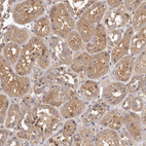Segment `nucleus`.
I'll return each mask as SVG.
<instances>
[{
	"mask_svg": "<svg viewBox=\"0 0 146 146\" xmlns=\"http://www.w3.org/2000/svg\"><path fill=\"white\" fill-rule=\"evenodd\" d=\"M0 86L1 93L7 95L11 99H20L28 94L32 86L30 76L17 74L9 63L0 57Z\"/></svg>",
	"mask_w": 146,
	"mask_h": 146,
	"instance_id": "obj_1",
	"label": "nucleus"
},
{
	"mask_svg": "<svg viewBox=\"0 0 146 146\" xmlns=\"http://www.w3.org/2000/svg\"><path fill=\"white\" fill-rule=\"evenodd\" d=\"M32 121L42 130L43 138L48 139L59 130L62 125L60 111L58 108L43 104L34 106L31 110Z\"/></svg>",
	"mask_w": 146,
	"mask_h": 146,
	"instance_id": "obj_2",
	"label": "nucleus"
},
{
	"mask_svg": "<svg viewBox=\"0 0 146 146\" xmlns=\"http://www.w3.org/2000/svg\"><path fill=\"white\" fill-rule=\"evenodd\" d=\"M47 16L52 25V34L61 39L65 40L69 33L75 30L76 20L64 2H58L50 6Z\"/></svg>",
	"mask_w": 146,
	"mask_h": 146,
	"instance_id": "obj_3",
	"label": "nucleus"
},
{
	"mask_svg": "<svg viewBox=\"0 0 146 146\" xmlns=\"http://www.w3.org/2000/svg\"><path fill=\"white\" fill-rule=\"evenodd\" d=\"M45 3L40 0L20 1L13 6L11 19L15 25L24 27L33 24L45 15Z\"/></svg>",
	"mask_w": 146,
	"mask_h": 146,
	"instance_id": "obj_4",
	"label": "nucleus"
},
{
	"mask_svg": "<svg viewBox=\"0 0 146 146\" xmlns=\"http://www.w3.org/2000/svg\"><path fill=\"white\" fill-rule=\"evenodd\" d=\"M22 52L34 63V65L42 70H46L50 67L52 61L50 48L44 39L33 35L23 46Z\"/></svg>",
	"mask_w": 146,
	"mask_h": 146,
	"instance_id": "obj_5",
	"label": "nucleus"
},
{
	"mask_svg": "<svg viewBox=\"0 0 146 146\" xmlns=\"http://www.w3.org/2000/svg\"><path fill=\"white\" fill-rule=\"evenodd\" d=\"M111 60H110V50L98 52L92 56L90 66L86 73L88 79L99 80L109 73Z\"/></svg>",
	"mask_w": 146,
	"mask_h": 146,
	"instance_id": "obj_6",
	"label": "nucleus"
},
{
	"mask_svg": "<svg viewBox=\"0 0 146 146\" xmlns=\"http://www.w3.org/2000/svg\"><path fill=\"white\" fill-rule=\"evenodd\" d=\"M127 96H128V91L125 84H123L120 81H109L103 88H101L100 98L110 107L119 105Z\"/></svg>",
	"mask_w": 146,
	"mask_h": 146,
	"instance_id": "obj_7",
	"label": "nucleus"
},
{
	"mask_svg": "<svg viewBox=\"0 0 146 146\" xmlns=\"http://www.w3.org/2000/svg\"><path fill=\"white\" fill-rule=\"evenodd\" d=\"M74 92L65 86H55L50 88L43 95L41 102L43 104L50 105L55 108H60L68 99L73 96Z\"/></svg>",
	"mask_w": 146,
	"mask_h": 146,
	"instance_id": "obj_8",
	"label": "nucleus"
},
{
	"mask_svg": "<svg viewBox=\"0 0 146 146\" xmlns=\"http://www.w3.org/2000/svg\"><path fill=\"white\" fill-rule=\"evenodd\" d=\"M86 108V102H84L78 95H73L59 108V111L63 119H70L82 116Z\"/></svg>",
	"mask_w": 146,
	"mask_h": 146,
	"instance_id": "obj_9",
	"label": "nucleus"
},
{
	"mask_svg": "<svg viewBox=\"0 0 146 146\" xmlns=\"http://www.w3.org/2000/svg\"><path fill=\"white\" fill-rule=\"evenodd\" d=\"M131 23V16L125 13L123 9V3L117 9L107 11L105 15L102 24L104 25L106 30H113V29H123L125 26L129 27Z\"/></svg>",
	"mask_w": 146,
	"mask_h": 146,
	"instance_id": "obj_10",
	"label": "nucleus"
},
{
	"mask_svg": "<svg viewBox=\"0 0 146 146\" xmlns=\"http://www.w3.org/2000/svg\"><path fill=\"white\" fill-rule=\"evenodd\" d=\"M123 128L128 131V133L137 144H140L142 141H144L145 128L141 123L139 113L133 111L125 112L123 117Z\"/></svg>",
	"mask_w": 146,
	"mask_h": 146,
	"instance_id": "obj_11",
	"label": "nucleus"
},
{
	"mask_svg": "<svg viewBox=\"0 0 146 146\" xmlns=\"http://www.w3.org/2000/svg\"><path fill=\"white\" fill-rule=\"evenodd\" d=\"M135 57L131 55L125 56L114 64L112 69V76L115 80L127 84L133 76V67Z\"/></svg>",
	"mask_w": 146,
	"mask_h": 146,
	"instance_id": "obj_12",
	"label": "nucleus"
},
{
	"mask_svg": "<svg viewBox=\"0 0 146 146\" xmlns=\"http://www.w3.org/2000/svg\"><path fill=\"white\" fill-rule=\"evenodd\" d=\"M107 50V30L103 24H98L95 27L94 35L86 44V50L90 55H95L98 52H104Z\"/></svg>",
	"mask_w": 146,
	"mask_h": 146,
	"instance_id": "obj_13",
	"label": "nucleus"
},
{
	"mask_svg": "<svg viewBox=\"0 0 146 146\" xmlns=\"http://www.w3.org/2000/svg\"><path fill=\"white\" fill-rule=\"evenodd\" d=\"M134 30L131 27H127L125 31H123V37L120 41L114 47H112L110 50V60H111V64H115L119 59H121L125 56L130 55V42L132 37L134 35Z\"/></svg>",
	"mask_w": 146,
	"mask_h": 146,
	"instance_id": "obj_14",
	"label": "nucleus"
},
{
	"mask_svg": "<svg viewBox=\"0 0 146 146\" xmlns=\"http://www.w3.org/2000/svg\"><path fill=\"white\" fill-rule=\"evenodd\" d=\"M3 37L5 38L6 43L7 42H13V43H17L21 46H24L32 37V35L26 28L11 24L4 29Z\"/></svg>",
	"mask_w": 146,
	"mask_h": 146,
	"instance_id": "obj_15",
	"label": "nucleus"
},
{
	"mask_svg": "<svg viewBox=\"0 0 146 146\" xmlns=\"http://www.w3.org/2000/svg\"><path fill=\"white\" fill-rule=\"evenodd\" d=\"M125 111L117 108L108 109L101 119L98 121V125L102 128L111 129L114 131H119L123 127V117H125Z\"/></svg>",
	"mask_w": 146,
	"mask_h": 146,
	"instance_id": "obj_16",
	"label": "nucleus"
},
{
	"mask_svg": "<svg viewBox=\"0 0 146 146\" xmlns=\"http://www.w3.org/2000/svg\"><path fill=\"white\" fill-rule=\"evenodd\" d=\"M77 94L86 103H92L101 96V86L97 80L86 79L78 86Z\"/></svg>",
	"mask_w": 146,
	"mask_h": 146,
	"instance_id": "obj_17",
	"label": "nucleus"
},
{
	"mask_svg": "<svg viewBox=\"0 0 146 146\" xmlns=\"http://www.w3.org/2000/svg\"><path fill=\"white\" fill-rule=\"evenodd\" d=\"M109 108L110 106H108L101 98H99L96 101L92 102V104L86 108V110L82 114L84 115L82 118L86 123H98V121L101 119V117L106 113V111Z\"/></svg>",
	"mask_w": 146,
	"mask_h": 146,
	"instance_id": "obj_18",
	"label": "nucleus"
},
{
	"mask_svg": "<svg viewBox=\"0 0 146 146\" xmlns=\"http://www.w3.org/2000/svg\"><path fill=\"white\" fill-rule=\"evenodd\" d=\"M107 5L105 1H95L91 6H90L84 13L82 18H84L86 21H89L93 25H98L101 24L105 15L107 13Z\"/></svg>",
	"mask_w": 146,
	"mask_h": 146,
	"instance_id": "obj_19",
	"label": "nucleus"
},
{
	"mask_svg": "<svg viewBox=\"0 0 146 146\" xmlns=\"http://www.w3.org/2000/svg\"><path fill=\"white\" fill-rule=\"evenodd\" d=\"M95 146H120L117 131L103 128L97 132L94 139Z\"/></svg>",
	"mask_w": 146,
	"mask_h": 146,
	"instance_id": "obj_20",
	"label": "nucleus"
},
{
	"mask_svg": "<svg viewBox=\"0 0 146 146\" xmlns=\"http://www.w3.org/2000/svg\"><path fill=\"white\" fill-rule=\"evenodd\" d=\"M96 132L91 125H84L77 129L76 133L72 137V145L91 146L94 145V139Z\"/></svg>",
	"mask_w": 146,
	"mask_h": 146,
	"instance_id": "obj_21",
	"label": "nucleus"
},
{
	"mask_svg": "<svg viewBox=\"0 0 146 146\" xmlns=\"http://www.w3.org/2000/svg\"><path fill=\"white\" fill-rule=\"evenodd\" d=\"M92 60V55L86 50L76 52L73 56L72 62L70 64V69L75 74H86Z\"/></svg>",
	"mask_w": 146,
	"mask_h": 146,
	"instance_id": "obj_22",
	"label": "nucleus"
},
{
	"mask_svg": "<svg viewBox=\"0 0 146 146\" xmlns=\"http://www.w3.org/2000/svg\"><path fill=\"white\" fill-rule=\"evenodd\" d=\"M32 33L34 36L39 37V38H47L50 36L52 33V25H50V19L47 15H44L43 17L39 18L37 21H35L32 25Z\"/></svg>",
	"mask_w": 146,
	"mask_h": 146,
	"instance_id": "obj_23",
	"label": "nucleus"
},
{
	"mask_svg": "<svg viewBox=\"0 0 146 146\" xmlns=\"http://www.w3.org/2000/svg\"><path fill=\"white\" fill-rule=\"evenodd\" d=\"M146 50V27L135 32L130 42V55L137 57Z\"/></svg>",
	"mask_w": 146,
	"mask_h": 146,
	"instance_id": "obj_24",
	"label": "nucleus"
},
{
	"mask_svg": "<svg viewBox=\"0 0 146 146\" xmlns=\"http://www.w3.org/2000/svg\"><path fill=\"white\" fill-rule=\"evenodd\" d=\"M22 50H23V46H21V45L13 43V42H7L3 45L1 56L4 57V59L9 63V65L11 67L15 68L19 59L21 57Z\"/></svg>",
	"mask_w": 146,
	"mask_h": 146,
	"instance_id": "obj_25",
	"label": "nucleus"
},
{
	"mask_svg": "<svg viewBox=\"0 0 146 146\" xmlns=\"http://www.w3.org/2000/svg\"><path fill=\"white\" fill-rule=\"evenodd\" d=\"M22 117V112H21V107L20 105L13 102L9 106V109L7 111V115H6L5 118V123L3 128H6L8 130H15V129L18 128L19 123H20V120Z\"/></svg>",
	"mask_w": 146,
	"mask_h": 146,
	"instance_id": "obj_26",
	"label": "nucleus"
},
{
	"mask_svg": "<svg viewBox=\"0 0 146 146\" xmlns=\"http://www.w3.org/2000/svg\"><path fill=\"white\" fill-rule=\"evenodd\" d=\"M131 27L134 32H138L146 27V2L144 0L131 18Z\"/></svg>",
	"mask_w": 146,
	"mask_h": 146,
	"instance_id": "obj_27",
	"label": "nucleus"
},
{
	"mask_svg": "<svg viewBox=\"0 0 146 146\" xmlns=\"http://www.w3.org/2000/svg\"><path fill=\"white\" fill-rule=\"evenodd\" d=\"M95 27H96L95 25L91 24L89 21H86V19L82 18V17L77 19L75 30L78 32V34L81 37V39L84 40V42L86 44L92 39V37L94 35Z\"/></svg>",
	"mask_w": 146,
	"mask_h": 146,
	"instance_id": "obj_28",
	"label": "nucleus"
},
{
	"mask_svg": "<svg viewBox=\"0 0 146 146\" xmlns=\"http://www.w3.org/2000/svg\"><path fill=\"white\" fill-rule=\"evenodd\" d=\"M34 63L32 62L26 55H24L23 52L21 54V57L19 59L18 63L16 64L13 70L17 74L21 76H30L34 70Z\"/></svg>",
	"mask_w": 146,
	"mask_h": 146,
	"instance_id": "obj_29",
	"label": "nucleus"
},
{
	"mask_svg": "<svg viewBox=\"0 0 146 146\" xmlns=\"http://www.w3.org/2000/svg\"><path fill=\"white\" fill-rule=\"evenodd\" d=\"M65 42L67 46L69 47V50L73 54L84 52V48H86V43L84 42V40L81 39L80 35H79L78 32L76 31V30L69 33V35L66 37Z\"/></svg>",
	"mask_w": 146,
	"mask_h": 146,
	"instance_id": "obj_30",
	"label": "nucleus"
},
{
	"mask_svg": "<svg viewBox=\"0 0 146 146\" xmlns=\"http://www.w3.org/2000/svg\"><path fill=\"white\" fill-rule=\"evenodd\" d=\"M95 1H66L65 5L67 6L68 11L73 16L78 17V19L82 16V13L94 3Z\"/></svg>",
	"mask_w": 146,
	"mask_h": 146,
	"instance_id": "obj_31",
	"label": "nucleus"
},
{
	"mask_svg": "<svg viewBox=\"0 0 146 146\" xmlns=\"http://www.w3.org/2000/svg\"><path fill=\"white\" fill-rule=\"evenodd\" d=\"M145 84V75H133L125 84L128 94L134 95L140 93L142 86Z\"/></svg>",
	"mask_w": 146,
	"mask_h": 146,
	"instance_id": "obj_32",
	"label": "nucleus"
},
{
	"mask_svg": "<svg viewBox=\"0 0 146 146\" xmlns=\"http://www.w3.org/2000/svg\"><path fill=\"white\" fill-rule=\"evenodd\" d=\"M146 73V54L145 50L135 57L133 67V75H145Z\"/></svg>",
	"mask_w": 146,
	"mask_h": 146,
	"instance_id": "obj_33",
	"label": "nucleus"
},
{
	"mask_svg": "<svg viewBox=\"0 0 146 146\" xmlns=\"http://www.w3.org/2000/svg\"><path fill=\"white\" fill-rule=\"evenodd\" d=\"M11 104V98L4 93H1L0 94V123L2 127L5 123L6 115H7V111Z\"/></svg>",
	"mask_w": 146,
	"mask_h": 146,
	"instance_id": "obj_34",
	"label": "nucleus"
},
{
	"mask_svg": "<svg viewBox=\"0 0 146 146\" xmlns=\"http://www.w3.org/2000/svg\"><path fill=\"white\" fill-rule=\"evenodd\" d=\"M123 29H113L107 30V48H112L120 41L123 34Z\"/></svg>",
	"mask_w": 146,
	"mask_h": 146,
	"instance_id": "obj_35",
	"label": "nucleus"
},
{
	"mask_svg": "<svg viewBox=\"0 0 146 146\" xmlns=\"http://www.w3.org/2000/svg\"><path fill=\"white\" fill-rule=\"evenodd\" d=\"M145 108V98L142 94L132 95L131 99V111L136 113H140Z\"/></svg>",
	"mask_w": 146,
	"mask_h": 146,
	"instance_id": "obj_36",
	"label": "nucleus"
},
{
	"mask_svg": "<svg viewBox=\"0 0 146 146\" xmlns=\"http://www.w3.org/2000/svg\"><path fill=\"white\" fill-rule=\"evenodd\" d=\"M118 133V138H119V144L123 146H131V145H136V142L133 140V138L131 137V135L128 133V131L125 128H121L119 131H117Z\"/></svg>",
	"mask_w": 146,
	"mask_h": 146,
	"instance_id": "obj_37",
	"label": "nucleus"
},
{
	"mask_svg": "<svg viewBox=\"0 0 146 146\" xmlns=\"http://www.w3.org/2000/svg\"><path fill=\"white\" fill-rule=\"evenodd\" d=\"M143 0H125L123 1V6L125 13L129 15H133L135 11L139 7Z\"/></svg>",
	"mask_w": 146,
	"mask_h": 146,
	"instance_id": "obj_38",
	"label": "nucleus"
},
{
	"mask_svg": "<svg viewBox=\"0 0 146 146\" xmlns=\"http://www.w3.org/2000/svg\"><path fill=\"white\" fill-rule=\"evenodd\" d=\"M131 99H132V95L128 94V96L125 97V99L123 100V102L120 103V109L125 111V112H128V111H131Z\"/></svg>",
	"mask_w": 146,
	"mask_h": 146,
	"instance_id": "obj_39",
	"label": "nucleus"
},
{
	"mask_svg": "<svg viewBox=\"0 0 146 146\" xmlns=\"http://www.w3.org/2000/svg\"><path fill=\"white\" fill-rule=\"evenodd\" d=\"M105 3H106L107 7L113 11V9H117L121 5L123 1H120V0H107V1H105Z\"/></svg>",
	"mask_w": 146,
	"mask_h": 146,
	"instance_id": "obj_40",
	"label": "nucleus"
},
{
	"mask_svg": "<svg viewBox=\"0 0 146 146\" xmlns=\"http://www.w3.org/2000/svg\"><path fill=\"white\" fill-rule=\"evenodd\" d=\"M9 131L8 129L4 128L2 129V131H1V145H6V142L8 141V139H9Z\"/></svg>",
	"mask_w": 146,
	"mask_h": 146,
	"instance_id": "obj_41",
	"label": "nucleus"
}]
</instances>
